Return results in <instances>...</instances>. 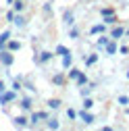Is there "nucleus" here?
Masks as SVG:
<instances>
[{
	"label": "nucleus",
	"mask_w": 129,
	"mask_h": 131,
	"mask_svg": "<svg viewBox=\"0 0 129 131\" xmlns=\"http://www.w3.org/2000/svg\"><path fill=\"white\" fill-rule=\"evenodd\" d=\"M0 62L4 64V67H13V62H15V56H13V52L10 50H0Z\"/></svg>",
	"instance_id": "1"
},
{
	"label": "nucleus",
	"mask_w": 129,
	"mask_h": 131,
	"mask_svg": "<svg viewBox=\"0 0 129 131\" xmlns=\"http://www.w3.org/2000/svg\"><path fill=\"white\" fill-rule=\"evenodd\" d=\"M17 100V94H15V90H4L2 94H0V104H8V102H15Z\"/></svg>",
	"instance_id": "2"
},
{
	"label": "nucleus",
	"mask_w": 129,
	"mask_h": 131,
	"mask_svg": "<svg viewBox=\"0 0 129 131\" xmlns=\"http://www.w3.org/2000/svg\"><path fill=\"white\" fill-rule=\"evenodd\" d=\"M77 117L81 119V121H83L85 125H92V123H94V114H92L90 110H85V108H83L81 112H77Z\"/></svg>",
	"instance_id": "3"
},
{
	"label": "nucleus",
	"mask_w": 129,
	"mask_h": 131,
	"mask_svg": "<svg viewBox=\"0 0 129 131\" xmlns=\"http://www.w3.org/2000/svg\"><path fill=\"white\" fill-rule=\"evenodd\" d=\"M10 23H15V25H17L19 29H23V27L27 25V19L23 17L21 13H15V17H13V21H10Z\"/></svg>",
	"instance_id": "4"
},
{
	"label": "nucleus",
	"mask_w": 129,
	"mask_h": 131,
	"mask_svg": "<svg viewBox=\"0 0 129 131\" xmlns=\"http://www.w3.org/2000/svg\"><path fill=\"white\" fill-rule=\"evenodd\" d=\"M62 21H64V25H67V27L75 25V15H73V10H64V15H62Z\"/></svg>",
	"instance_id": "5"
},
{
	"label": "nucleus",
	"mask_w": 129,
	"mask_h": 131,
	"mask_svg": "<svg viewBox=\"0 0 129 131\" xmlns=\"http://www.w3.org/2000/svg\"><path fill=\"white\" fill-rule=\"evenodd\" d=\"M4 48H6V50H10V52H17V50H21V42H17V40H8Z\"/></svg>",
	"instance_id": "6"
},
{
	"label": "nucleus",
	"mask_w": 129,
	"mask_h": 131,
	"mask_svg": "<svg viewBox=\"0 0 129 131\" xmlns=\"http://www.w3.org/2000/svg\"><path fill=\"white\" fill-rule=\"evenodd\" d=\"M52 83L54 85H64L67 83V77H64L62 73H56V75H52Z\"/></svg>",
	"instance_id": "7"
},
{
	"label": "nucleus",
	"mask_w": 129,
	"mask_h": 131,
	"mask_svg": "<svg viewBox=\"0 0 129 131\" xmlns=\"http://www.w3.org/2000/svg\"><path fill=\"white\" fill-rule=\"evenodd\" d=\"M71 64H73V54H71V52L62 54V69H69Z\"/></svg>",
	"instance_id": "8"
},
{
	"label": "nucleus",
	"mask_w": 129,
	"mask_h": 131,
	"mask_svg": "<svg viewBox=\"0 0 129 131\" xmlns=\"http://www.w3.org/2000/svg\"><path fill=\"white\" fill-rule=\"evenodd\" d=\"M10 4H13V10L15 13H23L25 10V2H23V0H13Z\"/></svg>",
	"instance_id": "9"
},
{
	"label": "nucleus",
	"mask_w": 129,
	"mask_h": 131,
	"mask_svg": "<svg viewBox=\"0 0 129 131\" xmlns=\"http://www.w3.org/2000/svg\"><path fill=\"white\" fill-rule=\"evenodd\" d=\"M10 40V31L6 29V31H2V34H0V50H2V48L6 46V42Z\"/></svg>",
	"instance_id": "10"
},
{
	"label": "nucleus",
	"mask_w": 129,
	"mask_h": 131,
	"mask_svg": "<svg viewBox=\"0 0 129 131\" xmlns=\"http://www.w3.org/2000/svg\"><path fill=\"white\" fill-rule=\"evenodd\" d=\"M52 56H54L52 52H48V50H44V52H40V56H38V62H42V64H44V62H48V60H50Z\"/></svg>",
	"instance_id": "11"
},
{
	"label": "nucleus",
	"mask_w": 129,
	"mask_h": 131,
	"mask_svg": "<svg viewBox=\"0 0 129 131\" xmlns=\"http://www.w3.org/2000/svg\"><path fill=\"white\" fill-rule=\"evenodd\" d=\"M104 29H106V25L100 23V25H94V27L90 29V34H92V36H98V34H104Z\"/></svg>",
	"instance_id": "12"
},
{
	"label": "nucleus",
	"mask_w": 129,
	"mask_h": 131,
	"mask_svg": "<svg viewBox=\"0 0 129 131\" xmlns=\"http://www.w3.org/2000/svg\"><path fill=\"white\" fill-rule=\"evenodd\" d=\"M123 36H125V29H123V27H115V29H112V34H110L112 40H119V38H123Z\"/></svg>",
	"instance_id": "13"
},
{
	"label": "nucleus",
	"mask_w": 129,
	"mask_h": 131,
	"mask_svg": "<svg viewBox=\"0 0 129 131\" xmlns=\"http://www.w3.org/2000/svg\"><path fill=\"white\" fill-rule=\"evenodd\" d=\"M46 104H48V108H52V110H56V108H60V104H62V102L58 100V98H50V100H48Z\"/></svg>",
	"instance_id": "14"
},
{
	"label": "nucleus",
	"mask_w": 129,
	"mask_h": 131,
	"mask_svg": "<svg viewBox=\"0 0 129 131\" xmlns=\"http://www.w3.org/2000/svg\"><path fill=\"white\" fill-rule=\"evenodd\" d=\"M46 127H48V129H58L60 123H58V119H50V117H48V119H46Z\"/></svg>",
	"instance_id": "15"
},
{
	"label": "nucleus",
	"mask_w": 129,
	"mask_h": 131,
	"mask_svg": "<svg viewBox=\"0 0 129 131\" xmlns=\"http://www.w3.org/2000/svg\"><path fill=\"white\" fill-rule=\"evenodd\" d=\"M104 50H106V54H117L119 48H117V44H115V42H108V44L104 46Z\"/></svg>",
	"instance_id": "16"
},
{
	"label": "nucleus",
	"mask_w": 129,
	"mask_h": 131,
	"mask_svg": "<svg viewBox=\"0 0 129 131\" xmlns=\"http://www.w3.org/2000/svg\"><path fill=\"white\" fill-rule=\"evenodd\" d=\"M75 83H77L79 88H81V85H85V83H88V75H85V73L81 71V73L77 75V79H75Z\"/></svg>",
	"instance_id": "17"
},
{
	"label": "nucleus",
	"mask_w": 129,
	"mask_h": 131,
	"mask_svg": "<svg viewBox=\"0 0 129 131\" xmlns=\"http://www.w3.org/2000/svg\"><path fill=\"white\" fill-rule=\"evenodd\" d=\"M102 19H104V25H115V23L119 21L115 13H112V15H106V17H102Z\"/></svg>",
	"instance_id": "18"
},
{
	"label": "nucleus",
	"mask_w": 129,
	"mask_h": 131,
	"mask_svg": "<svg viewBox=\"0 0 129 131\" xmlns=\"http://www.w3.org/2000/svg\"><path fill=\"white\" fill-rule=\"evenodd\" d=\"M15 125L17 127H27V117H23V114L21 117H15Z\"/></svg>",
	"instance_id": "19"
},
{
	"label": "nucleus",
	"mask_w": 129,
	"mask_h": 131,
	"mask_svg": "<svg viewBox=\"0 0 129 131\" xmlns=\"http://www.w3.org/2000/svg\"><path fill=\"white\" fill-rule=\"evenodd\" d=\"M108 42H110V38H104V36H100L98 40H96V46H98V48H104Z\"/></svg>",
	"instance_id": "20"
},
{
	"label": "nucleus",
	"mask_w": 129,
	"mask_h": 131,
	"mask_svg": "<svg viewBox=\"0 0 129 131\" xmlns=\"http://www.w3.org/2000/svg\"><path fill=\"white\" fill-rule=\"evenodd\" d=\"M21 108L23 110H31V100H29V98H23V100H21Z\"/></svg>",
	"instance_id": "21"
},
{
	"label": "nucleus",
	"mask_w": 129,
	"mask_h": 131,
	"mask_svg": "<svg viewBox=\"0 0 129 131\" xmlns=\"http://www.w3.org/2000/svg\"><path fill=\"white\" fill-rule=\"evenodd\" d=\"M54 52H56L58 56H62V54H67V52H69V48H64L62 44H58V46H56V50H54Z\"/></svg>",
	"instance_id": "22"
},
{
	"label": "nucleus",
	"mask_w": 129,
	"mask_h": 131,
	"mask_svg": "<svg viewBox=\"0 0 129 131\" xmlns=\"http://www.w3.org/2000/svg\"><path fill=\"white\" fill-rule=\"evenodd\" d=\"M79 73H81V71H79V69H73V67H69V79H73V81H75Z\"/></svg>",
	"instance_id": "23"
},
{
	"label": "nucleus",
	"mask_w": 129,
	"mask_h": 131,
	"mask_svg": "<svg viewBox=\"0 0 129 131\" xmlns=\"http://www.w3.org/2000/svg\"><path fill=\"white\" fill-rule=\"evenodd\" d=\"M112 13H115V8H110V6H102V8H100V15H102V17H106V15H112Z\"/></svg>",
	"instance_id": "24"
},
{
	"label": "nucleus",
	"mask_w": 129,
	"mask_h": 131,
	"mask_svg": "<svg viewBox=\"0 0 129 131\" xmlns=\"http://www.w3.org/2000/svg\"><path fill=\"white\" fill-rule=\"evenodd\" d=\"M83 60H85V64H94V62H96V60H98V54H90V56H88V58H85V56H83Z\"/></svg>",
	"instance_id": "25"
},
{
	"label": "nucleus",
	"mask_w": 129,
	"mask_h": 131,
	"mask_svg": "<svg viewBox=\"0 0 129 131\" xmlns=\"http://www.w3.org/2000/svg\"><path fill=\"white\" fill-rule=\"evenodd\" d=\"M92 106H94V102H92V100H90V98L85 96V100H83V108H85V110H90Z\"/></svg>",
	"instance_id": "26"
},
{
	"label": "nucleus",
	"mask_w": 129,
	"mask_h": 131,
	"mask_svg": "<svg viewBox=\"0 0 129 131\" xmlns=\"http://www.w3.org/2000/svg\"><path fill=\"white\" fill-rule=\"evenodd\" d=\"M77 36H79V31H77V27H73V25H71V31H69V38H73V40H75Z\"/></svg>",
	"instance_id": "27"
},
{
	"label": "nucleus",
	"mask_w": 129,
	"mask_h": 131,
	"mask_svg": "<svg viewBox=\"0 0 129 131\" xmlns=\"http://www.w3.org/2000/svg\"><path fill=\"white\" fill-rule=\"evenodd\" d=\"M119 104H121V106H127V104H129V98H127V96H119Z\"/></svg>",
	"instance_id": "28"
},
{
	"label": "nucleus",
	"mask_w": 129,
	"mask_h": 131,
	"mask_svg": "<svg viewBox=\"0 0 129 131\" xmlns=\"http://www.w3.org/2000/svg\"><path fill=\"white\" fill-rule=\"evenodd\" d=\"M29 121H31V125L36 127V125H38V121H40V117H38V112H34V114H31V119H29Z\"/></svg>",
	"instance_id": "29"
},
{
	"label": "nucleus",
	"mask_w": 129,
	"mask_h": 131,
	"mask_svg": "<svg viewBox=\"0 0 129 131\" xmlns=\"http://www.w3.org/2000/svg\"><path fill=\"white\" fill-rule=\"evenodd\" d=\"M38 117H40V121H46L48 117H50V114H48L46 110H40V112H38Z\"/></svg>",
	"instance_id": "30"
},
{
	"label": "nucleus",
	"mask_w": 129,
	"mask_h": 131,
	"mask_svg": "<svg viewBox=\"0 0 129 131\" xmlns=\"http://www.w3.org/2000/svg\"><path fill=\"white\" fill-rule=\"evenodd\" d=\"M67 117H69V119H77V112H75L73 108H69V110H67Z\"/></svg>",
	"instance_id": "31"
},
{
	"label": "nucleus",
	"mask_w": 129,
	"mask_h": 131,
	"mask_svg": "<svg viewBox=\"0 0 129 131\" xmlns=\"http://www.w3.org/2000/svg\"><path fill=\"white\" fill-rule=\"evenodd\" d=\"M44 13H46V15H50V13H52V6H50V2H46V4H44Z\"/></svg>",
	"instance_id": "32"
},
{
	"label": "nucleus",
	"mask_w": 129,
	"mask_h": 131,
	"mask_svg": "<svg viewBox=\"0 0 129 131\" xmlns=\"http://www.w3.org/2000/svg\"><path fill=\"white\" fill-rule=\"evenodd\" d=\"M13 90H15V92H19V90H21V81H19V79L13 83Z\"/></svg>",
	"instance_id": "33"
},
{
	"label": "nucleus",
	"mask_w": 129,
	"mask_h": 131,
	"mask_svg": "<svg viewBox=\"0 0 129 131\" xmlns=\"http://www.w3.org/2000/svg\"><path fill=\"white\" fill-rule=\"evenodd\" d=\"M13 17H15V10H8L6 13V21H13Z\"/></svg>",
	"instance_id": "34"
},
{
	"label": "nucleus",
	"mask_w": 129,
	"mask_h": 131,
	"mask_svg": "<svg viewBox=\"0 0 129 131\" xmlns=\"http://www.w3.org/2000/svg\"><path fill=\"white\" fill-rule=\"evenodd\" d=\"M119 50H121V54H127V52H129V48H127V46H121Z\"/></svg>",
	"instance_id": "35"
},
{
	"label": "nucleus",
	"mask_w": 129,
	"mask_h": 131,
	"mask_svg": "<svg viewBox=\"0 0 129 131\" xmlns=\"http://www.w3.org/2000/svg\"><path fill=\"white\" fill-rule=\"evenodd\" d=\"M4 90H6V85H4V83H2V81H0V94H2V92H4Z\"/></svg>",
	"instance_id": "36"
},
{
	"label": "nucleus",
	"mask_w": 129,
	"mask_h": 131,
	"mask_svg": "<svg viewBox=\"0 0 129 131\" xmlns=\"http://www.w3.org/2000/svg\"><path fill=\"white\" fill-rule=\"evenodd\" d=\"M6 2H8V4H10V2H13V0H6Z\"/></svg>",
	"instance_id": "37"
},
{
	"label": "nucleus",
	"mask_w": 129,
	"mask_h": 131,
	"mask_svg": "<svg viewBox=\"0 0 129 131\" xmlns=\"http://www.w3.org/2000/svg\"><path fill=\"white\" fill-rule=\"evenodd\" d=\"M127 79H129V71H127Z\"/></svg>",
	"instance_id": "38"
},
{
	"label": "nucleus",
	"mask_w": 129,
	"mask_h": 131,
	"mask_svg": "<svg viewBox=\"0 0 129 131\" xmlns=\"http://www.w3.org/2000/svg\"><path fill=\"white\" fill-rule=\"evenodd\" d=\"M125 34H127V36H129V31H125Z\"/></svg>",
	"instance_id": "39"
}]
</instances>
